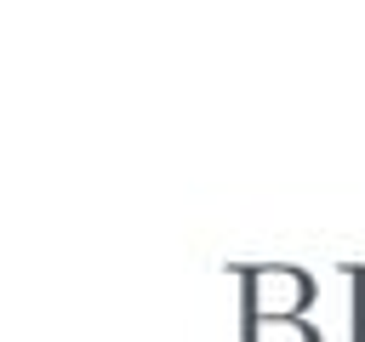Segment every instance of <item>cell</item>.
Masks as SVG:
<instances>
[{
	"label": "cell",
	"instance_id": "obj_2",
	"mask_svg": "<svg viewBox=\"0 0 365 342\" xmlns=\"http://www.w3.org/2000/svg\"><path fill=\"white\" fill-rule=\"evenodd\" d=\"M257 342H314L297 319H257Z\"/></svg>",
	"mask_w": 365,
	"mask_h": 342
},
{
	"label": "cell",
	"instance_id": "obj_1",
	"mask_svg": "<svg viewBox=\"0 0 365 342\" xmlns=\"http://www.w3.org/2000/svg\"><path fill=\"white\" fill-rule=\"evenodd\" d=\"M251 302H257V319H291L308 302V279L297 268H268L251 279Z\"/></svg>",
	"mask_w": 365,
	"mask_h": 342
}]
</instances>
